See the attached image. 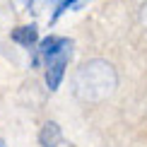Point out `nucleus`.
<instances>
[{"mask_svg": "<svg viewBox=\"0 0 147 147\" xmlns=\"http://www.w3.org/2000/svg\"><path fill=\"white\" fill-rule=\"evenodd\" d=\"M118 87V72L101 58L82 63L72 77V94L82 104H101Z\"/></svg>", "mask_w": 147, "mask_h": 147, "instance_id": "1", "label": "nucleus"}, {"mask_svg": "<svg viewBox=\"0 0 147 147\" xmlns=\"http://www.w3.org/2000/svg\"><path fill=\"white\" fill-rule=\"evenodd\" d=\"M68 60H70V48H65L63 53L48 58L46 60V84L51 92H56L63 82V75H65V68H68Z\"/></svg>", "mask_w": 147, "mask_h": 147, "instance_id": "2", "label": "nucleus"}, {"mask_svg": "<svg viewBox=\"0 0 147 147\" xmlns=\"http://www.w3.org/2000/svg\"><path fill=\"white\" fill-rule=\"evenodd\" d=\"M65 48H72V41L70 39H63V36H48L39 44V56L48 60L53 56H58V53H63Z\"/></svg>", "mask_w": 147, "mask_h": 147, "instance_id": "3", "label": "nucleus"}, {"mask_svg": "<svg viewBox=\"0 0 147 147\" xmlns=\"http://www.w3.org/2000/svg\"><path fill=\"white\" fill-rule=\"evenodd\" d=\"M12 41L15 44H20L24 48H34L36 41H39V29H36V24H24V27H17L12 29Z\"/></svg>", "mask_w": 147, "mask_h": 147, "instance_id": "4", "label": "nucleus"}, {"mask_svg": "<svg viewBox=\"0 0 147 147\" xmlns=\"http://www.w3.org/2000/svg\"><path fill=\"white\" fill-rule=\"evenodd\" d=\"M39 142H41V147H56L58 142H63V133H60V125L56 121L44 123V128L39 133Z\"/></svg>", "mask_w": 147, "mask_h": 147, "instance_id": "5", "label": "nucleus"}, {"mask_svg": "<svg viewBox=\"0 0 147 147\" xmlns=\"http://www.w3.org/2000/svg\"><path fill=\"white\" fill-rule=\"evenodd\" d=\"M77 7H82V0H60V3L56 5V12H53V17H51V22H56L63 12H68V10H77Z\"/></svg>", "mask_w": 147, "mask_h": 147, "instance_id": "6", "label": "nucleus"}, {"mask_svg": "<svg viewBox=\"0 0 147 147\" xmlns=\"http://www.w3.org/2000/svg\"><path fill=\"white\" fill-rule=\"evenodd\" d=\"M32 3H34V0H10V5H12L17 12H27L29 7H32Z\"/></svg>", "mask_w": 147, "mask_h": 147, "instance_id": "7", "label": "nucleus"}, {"mask_svg": "<svg viewBox=\"0 0 147 147\" xmlns=\"http://www.w3.org/2000/svg\"><path fill=\"white\" fill-rule=\"evenodd\" d=\"M140 24H142V27L147 29V0L142 5H140Z\"/></svg>", "mask_w": 147, "mask_h": 147, "instance_id": "8", "label": "nucleus"}, {"mask_svg": "<svg viewBox=\"0 0 147 147\" xmlns=\"http://www.w3.org/2000/svg\"><path fill=\"white\" fill-rule=\"evenodd\" d=\"M56 147H75V145H72V142H65V140H63V142H58Z\"/></svg>", "mask_w": 147, "mask_h": 147, "instance_id": "9", "label": "nucleus"}, {"mask_svg": "<svg viewBox=\"0 0 147 147\" xmlns=\"http://www.w3.org/2000/svg\"><path fill=\"white\" fill-rule=\"evenodd\" d=\"M48 3H53V5H58V3H60V0H48Z\"/></svg>", "mask_w": 147, "mask_h": 147, "instance_id": "10", "label": "nucleus"}, {"mask_svg": "<svg viewBox=\"0 0 147 147\" xmlns=\"http://www.w3.org/2000/svg\"><path fill=\"white\" fill-rule=\"evenodd\" d=\"M0 147H7V145H5V142H3V140H0Z\"/></svg>", "mask_w": 147, "mask_h": 147, "instance_id": "11", "label": "nucleus"}]
</instances>
